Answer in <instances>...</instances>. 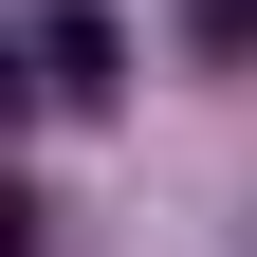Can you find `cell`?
<instances>
[{
    "instance_id": "6da1fadb",
    "label": "cell",
    "mask_w": 257,
    "mask_h": 257,
    "mask_svg": "<svg viewBox=\"0 0 257 257\" xmlns=\"http://www.w3.org/2000/svg\"><path fill=\"white\" fill-rule=\"evenodd\" d=\"M110 74H128L110 0H37V92H55V110H110Z\"/></svg>"
}]
</instances>
